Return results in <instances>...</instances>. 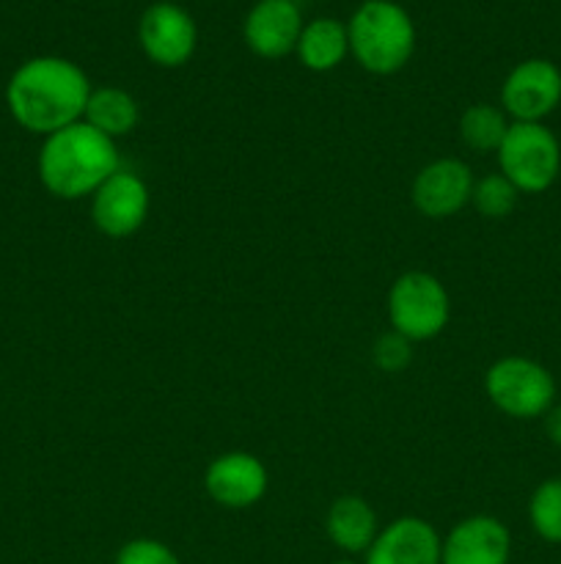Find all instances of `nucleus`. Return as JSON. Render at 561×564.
<instances>
[{
  "instance_id": "obj_1",
  "label": "nucleus",
  "mask_w": 561,
  "mask_h": 564,
  "mask_svg": "<svg viewBox=\"0 0 561 564\" xmlns=\"http://www.w3.org/2000/svg\"><path fill=\"white\" fill-rule=\"evenodd\" d=\"M91 88L80 64L64 55H36L11 72L6 108L22 130L47 138L82 121Z\"/></svg>"
},
{
  "instance_id": "obj_2",
  "label": "nucleus",
  "mask_w": 561,
  "mask_h": 564,
  "mask_svg": "<svg viewBox=\"0 0 561 564\" xmlns=\"http://www.w3.org/2000/svg\"><path fill=\"white\" fill-rule=\"evenodd\" d=\"M119 169V143L86 121L44 138L36 158L38 182L61 202L91 198Z\"/></svg>"
},
{
  "instance_id": "obj_3",
  "label": "nucleus",
  "mask_w": 561,
  "mask_h": 564,
  "mask_svg": "<svg viewBox=\"0 0 561 564\" xmlns=\"http://www.w3.org/2000/svg\"><path fill=\"white\" fill-rule=\"evenodd\" d=\"M350 55L363 72L396 75L416 53V22L396 0H363L346 20Z\"/></svg>"
},
{
  "instance_id": "obj_4",
  "label": "nucleus",
  "mask_w": 561,
  "mask_h": 564,
  "mask_svg": "<svg viewBox=\"0 0 561 564\" xmlns=\"http://www.w3.org/2000/svg\"><path fill=\"white\" fill-rule=\"evenodd\" d=\"M484 394L504 416L531 422L556 405V380L534 358L504 356L484 372Z\"/></svg>"
},
{
  "instance_id": "obj_5",
  "label": "nucleus",
  "mask_w": 561,
  "mask_h": 564,
  "mask_svg": "<svg viewBox=\"0 0 561 564\" xmlns=\"http://www.w3.org/2000/svg\"><path fill=\"white\" fill-rule=\"evenodd\" d=\"M495 158L501 174L528 196L550 191L561 174V143L548 124L512 121Z\"/></svg>"
},
{
  "instance_id": "obj_6",
  "label": "nucleus",
  "mask_w": 561,
  "mask_h": 564,
  "mask_svg": "<svg viewBox=\"0 0 561 564\" xmlns=\"http://www.w3.org/2000/svg\"><path fill=\"white\" fill-rule=\"evenodd\" d=\"M391 330L416 341H429L446 330L451 319L449 290L427 270H407L388 290Z\"/></svg>"
},
{
  "instance_id": "obj_7",
  "label": "nucleus",
  "mask_w": 561,
  "mask_h": 564,
  "mask_svg": "<svg viewBox=\"0 0 561 564\" xmlns=\"http://www.w3.org/2000/svg\"><path fill=\"white\" fill-rule=\"evenodd\" d=\"M141 53L160 69H179L196 55L198 25L185 6L157 0L146 6L138 20Z\"/></svg>"
},
{
  "instance_id": "obj_8",
  "label": "nucleus",
  "mask_w": 561,
  "mask_h": 564,
  "mask_svg": "<svg viewBox=\"0 0 561 564\" xmlns=\"http://www.w3.org/2000/svg\"><path fill=\"white\" fill-rule=\"evenodd\" d=\"M561 105V69L550 58H526L501 83V110L509 121L544 124Z\"/></svg>"
},
{
  "instance_id": "obj_9",
  "label": "nucleus",
  "mask_w": 561,
  "mask_h": 564,
  "mask_svg": "<svg viewBox=\"0 0 561 564\" xmlns=\"http://www.w3.org/2000/svg\"><path fill=\"white\" fill-rule=\"evenodd\" d=\"M152 209L148 185L135 171L119 169L91 196V220L99 235L110 240H127L143 229Z\"/></svg>"
},
{
  "instance_id": "obj_10",
  "label": "nucleus",
  "mask_w": 561,
  "mask_h": 564,
  "mask_svg": "<svg viewBox=\"0 0 561 564\" xmlns=\"http://www.w3.org/2000/svg\"><path fill=\"white\" fill-rule=\"evenodd\" d=\"M473 169L460 158H438L424 165L410 185V202L424 218L446 220L471 204Z\"/></svg>"
},
{
  "instance_id": "obj_11",
  "label": "nucleus",
  "mask_w": 561,
  "mask_h": 564,
  "mask_svg": "<svg viewBox=\"0 0 561 564\" xmlns=\"http://www.w3.org/2000/svg\"><path fill=\"white\" fill-rule=\"evenodd\" d=\"M267 466L251 452H223L204 471V490L223 510H251L267 496Z\"/></svg>"
},
{
  "instance_id": "obj_12",
  "label": "nucleus",
  "mask_w": 561,
  "mask_h": 564,
  "mask_svg": "<svg viewBox=\"0 0 561 564\" xmlns=\"http://www.w3.org/2000/svg\"><path fill=\"white\" fill-rule=\"evenodd\" d=\"M302 25L297 0H256L242 22V39L256 58L278 61L295 55Z\"/></svg>"
},
{
  "instance_id": "obj_13",
  "label": "nucleus",
  "mask_w": 561,
  "mask_h": 564,
  "mask_svg": "<svg viewBox=\"0 0 561 564\" xmlns=\"http://www.w3.org/2000/svg\"><path fill=\"white\" fill-rule=\"evenodd\" d=\"M512 532L495 516H468L443 538L440 564H509Z\"/></svg>"
},
{
  "instance_id": "obj_14",
  "label": "nucleus",
  "mask_w": 561,
  "mask_h": 564,
  "mask_svg": "<svg viewBox=\"0 0 561 564\" xmlns=\"http://www.w3.org/2000/svg\"><path fill=\"white\" fill-rule=\"evenodd\" d=\"M443 538L429 521L402 516L380 527L377 538L363 554V564H440Z\"/></svg>"
},
{
  "instance_id": "obj_15",
  "label": "nucleus",
  "mask_w": 561,
  "mask_h": 564,
  "mask_svg": "<svg viewBox=\"0 0 561 564\" xmlns=\"http://www.w3.org/2000/svg\"><path fill=\"white\" fill-rule=\"evenodd\" d=\"M380 532V521L374 507L363 496H339L324 512V534L341 554H366Z\"/></svg>"
},
{
  "instance_id": "obj_16",
  "label": "nucleus",
  "mask_w": 561,
  "mask_h": 564,
  "mask_svg": "<svg viewBox=\"0 0 561 564\" xmlns=\"http://www.w3.org/2000/svg\"><path fill=\"white\" fill-rule=\"evenodd\" d=\"M295 55L302 64V69L317 72V75L339 69L346 61V55H350L346 22L336 20V17H317V20H308L306 25H302L300 39H297Z\"/></svg>"
},
{
  "instance_id": "obj_17",
  "label": "nucleus",
  "mask_w": 561,
  "mask_h": 564,
  "mask_svg": "<svg viewBox=\"0 0 561 564\" xmlns=\"http://www.w3.org/2000/svg\"><path fill=\"white\" fill-rule=\"evenodd\" d=\"M82 121L91 124L94 130L102 132V135L119 141V138L130 135L138 127V121H141V105H138V99L127 88L99 86L91 88Z\"/></svg>"
},
{
  "instance_id": "obj_18",
  "label": "nucleus",
  "mask_w": 561,
  "mask_h": 564,
  "mask_svg": "<svg viewBox=\"0 0 561 564\" xmlns=\"http://www.w3.org/2000/svg\"><path fill=\"white\" fill-rule=\"evenodd\" d=\"M509 124V116L501 110V105L476 102L460 116V138L471 152L493 154L504 143Z\"/></svg>"
},
{
  "instance_id": "obj_19",
  "label": "nucleus",
  "mask_w": 561,
  "mask_h": 564,
  "mask_svg": "<svg viewBox=\"0 0 561 564\" xmlns=\"http://www.w3.org/2000/svg\"><path fill=\"white\" fill-rule=\"evenodd\" d=\"M528 523L539 540L561 545V477H550L534 488L528 499Z\"/></svg>"
},
{
  "instance_id": "obj_20",
  "label": "nucleus",
  "mask_w": 561,
  "mask_h": 564,
  "mask_svg": "<svg viewBox=\"0 0 561 564\" xmlns=\"http://www.w3.org/2000/svg\"><path fill=\"white\" fill-rule=\"evenodd\" d=\"M517 198H520V191H517L501 171H495V174L479 176V180L473 182L471 207L476 209L482 218L504 220L515 213Z\"/></svg>"
},
{
  "instance_id": "obj_21",
  "label": "nucleus",
  "mask_w": 561,
  "mask_h": 564,
  "mask_svg": "<svg viewBox=\"0 0 561 564\" xmlns=\"http://www.w3.org/2000/svg\"><path fill=\"white\" fill-rule=\"evenodd\" d=\"M113 564H182V560L163 540L135 538L121 545Z\"/></svg>"
},
{
  "instance_id": "obj_22",
  "label": "nucleus",
  "mask_w": 561,
  "mask_h": 564,
  "mask_svg": "<svg viewBox=\"0 0 561 564\" xmlns=\"http://www.w3.org/2000/svg\"><path fill=\"white\" fill-rule=\"evenodd\" d=\"M372 361L383 372H405L413 361V341L399 336L396 330H388V334H383L374 341Z\"/></svg>"
},
{
  "instance_id": "obj_23",
  "label": "nucleus",
  "mask_w": 561,
  "mask_h": 564,
  "mask_svg": "<svg viewBox=\"0 0 561 564\" xmlns=\"http://www.w3.org/2000/svg\"><path fill=\"white\" fill-rule=\"evenodd\" d=\"M542 419H544V433H548L550 444H556L561 449V402H556Z\"/></svg>"
},
{
  "instance_id": "obj_24",
  "label": "nucleus",
  "mask_w": 561,
  "mask_h": 564,
  "mask_svg": "<svg viewBox=\"0 0 561 564\" xmlns=\"http://www.w3.org/2000/svg\"><path fill=\"white\" fill-rule=\"evenodd\" d=\"M330 564H363V562H355V560H336V562H330Z\"/></svg>"
}]
</instances>
